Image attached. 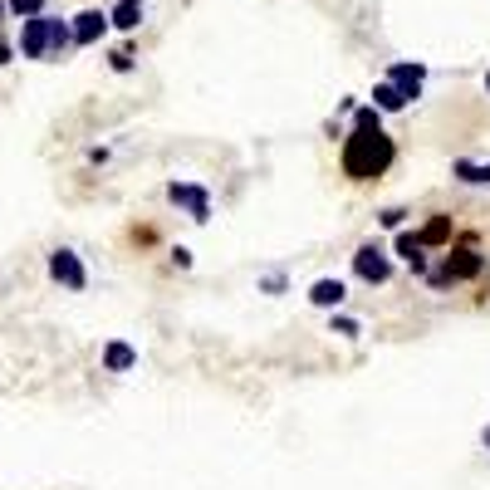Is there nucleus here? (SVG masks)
<instances>
[{"instance_id":"nucleus-7","label":"nucleus","mask_w":490,"mask_h":490,"mask_svg":"<svg viewBox=\"0 0 490 490\" xmlns=\"http://www.w3.org/2000/svg\"><path fill=\"white\" fill-rule=\"evenodd\" d=\"M108 34V11H79L74 20H69V40H74V50H88V44H98Z\"/></svg>"},{"instance_id":"nucleus-11","label":"nucleus","mask_w":490,"mask_h":490,"mask_svg":"<svg viewBox=\"0 0 490 490\" xmlns=\"http://www.w3.org/2000/svg\"><path fill=\"white\" fill-rule=\"evenodd\" d=\"M343 299H348V285H343V279H314V285H310V304H314V310L333 314Z\"/></svg>"},{"instance_id":"nucleus-2","label":"nucleus","mask_w":490,"mask_h":490,"mask_svg":"<svg viewBox=\"0 0 490 490\" xmlns=\"http://www.w3.org/2000/svg\"><path fill=\"white\" fill-rule=\"evenodd\" d=\"M480 270H486V256H476V250H456V256L441 260V270H426V285L432 289H451V285H466V279H476Z\"/></svg>"},{"instance_id":"nucleus-1","label":"nucleus","mask_w":490,"mask_h":490,"mask_svg":"<svg viewBox=\"0 0 490 490\" xmlns=\"http://www.w3.org/2000/svg\"><path fill=\"white\" fill-rule=\"evenodd\" d=\"M339 162L348 181H378L397 162V142L387 138V128H348Z\"/></svg>"},{"instance_id":"nucleus-14","label":"nucleus","mask_w":490,"mask_h":490,"mask_svg":"<svg viewBox=\"0 0 490 490\" xmlns=\"http://www.w3.org/2000/svg\"><path fill=\"white\" fill-rule=\"evenodd\" d=\"M451 231H456V226H451V216H432V221H426L422 231H417V241H422L426 250H432V245H447V241H451Z\"/></svg>"},{"instance_id":"nucleus-20","label":"nucleus","mask_w":490,"mask_h":490,"mask_svg":"<svg viewBox=\"0 0 490 490\" xmlns=\"http://www.w3.org/2000/svg\"><path fill=\"white\" fill-rule=\"evenodd\" d=\"M260 289H265V295H285V289H289V279L279 275V270H270V275H260Z\"/></svg>"},{"instance_id":"nucleus-10","label":"nucleus","mask_w":490,"mask_h":490,"mask_svg":"<svg viewBox=\"0 0 490 490\" xmlns=\"http://www.w3.org/2000/svg\"><path fill=\"white\" fill-rule=\"evenodd\" d=\"M393 250L407 260V270H412V275H426V270H432V265H426V260H432V256H426V245L417 241V231H397Z\"/></svg>"},{"instance_id":"nucleus-22","label":"nucleus","mask_w":490,"mask_h":490,"mask_svg":"<svg viewBox=\"0 0 490 490\" xmlns=\"http://www.w3.org/2000/svg\"><path fill=\"white\" fill-rule=\"evenodd\" d=\"M172 265H177V270H192V250H187V245H177V250H172Z\"/></svg>"},{"instance_id":"nucleus-6","label":"nucleus","mask_w":490,"mask_h":490,"mask_svg":"<svg viewBox=\"0 0 490 490\" xmlns=\"http://www.w3.org/2000/svg\"><path fill=\"white\" fill-rule=\"evenodd\" d=\"M50 30H54L50 11L20 20V54H25V59H50Z\"/></svg>"},{"instance_id":"nucleus-16","label":"nucleus","mask_w":490,"mask_h":490,"mask_svg":"<svg viewBox=\"0 0 490 490\" xmlns=\"http://www.w3.org/2000/svg\"><path fill=\"white\" fill-rule=\"evenodd\" d=\"M69 50H74V40H69V20H59V15H54V30H50V59H65Z\"/></svg>"},{"instance_id":"nucleus-26","label":"nucleus","mask_w":490,"mask_h":490,"mask_svg":"<svg viewBox=\"0 0 490 490\" xmlns=\"http://www.w3.org/2000/svg\"><path fill=\"white\" fill-rule=\"evenodd\" d=\"M486 88H490V74H486Z\"/></svg>"},{"instance_id":"nucleus-24","label":"nucleus","mask_w":490,"mask_h":490,"mask_svg":"<svg viewBox=\"0 0 490 490\" xmlns=\"http://www.w3.org/2000/svg\"><path fill=\"white\" fill-rule=\"evenodd\" d=\"M480 447H486V451H490V422H486V426H480Z\"/></svg>"},{"instance_id":"nucleus-9","label":"nucleus","mask_w":490,"mask_h":490,"mask_svg":"<svg viewBox=\"0 0 490 490\" xmlns=\"http://www.w3.org/2000/svg\"><path fill=\"white\" fill-rule=\"evenodd\" d=\"M138 368V348L128 339H108L103 343V373H133Z\"/></svg>"},{"instance_id":"nucleus-13","label":"nucleus","mask_w":490,"mask_h":490,"mask_svg":"<svg viewBox=\"0 0 490 490\" xmlns=\"http://www.w3.org/2000/svg\"><path fill=\"white\" fill-rule=\"evenodd\" d=\"M108 25H113V30H123V34H133L142 25V0H118L113 11H108Z\"/></svg>"},{"instance_id":"nucleus-19","label":"nucleus","mask_w":490,"mask_h":490,"mask_svg":"<svg viewBox=\"0 0 490 490\" xmlns=\"http://www.w3.org/2000/svg\"><path fill=\"white\" fill-rule=\"evenodd\" d=\"M402 221H407L402 206H387V211H378V226H387V231H402Z\"/></svg>"},{"instance_id":"nucleus-23","label":"nucleus","mask_w":490,"mask_h":490,"mask_svg":"<svg viewBox=\"0 0 490 490\" xmlns=\"http://www.w3.org/2000/svg\"><path fill=\"white\" fill-rule=\"evenodd\" d=\"M11 59H15V44L5 40V34H0V65H11Z\"/></svg>"},{"instance_id":"nucleus-15","label":"nucleus","mask_w":490,"mask_h":490,"mask_svg":"<svg viewBox=\"0 0 490 490\" xmlns=\"http://www.w3.org/2000/svg\"><path fill=\"white\" fill-rule=\"evenodd\" d=\"M373 108H378V113H402L407 98H402V94H397V88L383 79V84H373Z\"/></svg>"},{"instance_id":"nucleus-3","label":"nucleus","mask_w":490,"mask_h":490,"mask_svg":"<svg viewBox=\"0 0 490 490\" xmlns=\"http://www.w3.org/2000/svg\"><path fill=\"white\" fill-rule=\"evenodd\" d=\"M353 275H358L363 285H387V279H393V256H387L378 241L358 245V250H353Z\"/></svg>"},{"instance_id":"nucleus-5","label":"nucleus","mask_w":490,"mask_h":490,"mask_svg":"<svg viewBox=\"0 0 490 490\" xmlns=\"http://www.w3.org/2000/svg\"><path fill=\"white\" fill-rule=\"evenodd\" d=\"M167 202L181 206V211L192 216L196 226L211 221V192H206V187H196V181H167Z\"/></svg>"},{"instance_id":"nucleus-4","label":"nucleus","mask_w":490,"mask_h":490,"mask_svg":"<svg viewBox=\"0 0 490 490\" xmlns=\"http://www.w3.org/2000/svg\"><path fill=\"white\" fill-rule=\"evenodd\" d=\"M50 275H54V285L74 289V295H84V289H88V270H84V260H79V250H69V245L50 250Z\"/></svg>"},{"instance_id":"nucleus-8","label":"nucleus","mask_w":490,"mask_h":490,"mask_svg":"<svg viewBox=\"0 0 490 490\" xmlns=\"http://www.w3.org/2000/svg\"><path fill=\"white\" fill-rule=\"evenodd\" d=\"M387 84H393L407 103H417V98H422V84H426V65H407V59H397V65L387 69Z\"/></svg>"},{"instance_id":"nucleus-12","label":"nucleus","mask_w":490,"mask_h":490,"mask_svg":"<svg viewBox=\"0 0 490 490\" xmlns=\"http://www.w3.org/2000/svg\"><path fill=\"white\" fill-rule=\"evenodd\" d=\"M451 177L461 187H490V162H471V157H456L451 162Z\"/></svg>"},{"instance_id":"nucleus-17","label":"nucleus","mask_w":490,"mask_h":490,"mask_svg":"<svg viewBox=\"0 0 490 490\" xmlns=\"http://www.w3.org/2000/svg\"><path fill=\"white\" fill-rule=\"evenodd\" d=\"M44 5H50V0H5V15L30 20V15H44Z\"/></svg>"},{"instance_id":"nucleus-25","label":"nucleus","mask_w":490,"mask_h":490,"mask_svg":"<svg viewBox=\"0 0 490 490\" xmlns=\"http://www.w3.org/2000/svg\"><path fill=\"white\" fill-rule=\"evenodd\" d=\"M0 25H5V0H0Z\"/></svg>"},{"instance_id":"nucleus-21","label":"nucleus","mask_w":490,"mask_h":490,"mask_svg":"<svg viewBox=\"0 0 490 490\" xmlns=\"http://www.w3.org/2000/svg\"><path fill=\"white\" fill-rule=\"evenodd\" d=\"M133 65H138L133 50H113V69H118V74H133Z\"/></svg>"},{"instance_id":"nucleus-18","label":"nucleus","mask_w":490,"mask_h":490,"mask_svg":"<svg viewBox=\"0 0 490 490\" xmlns=\"http://www.w3.org/2000/svg\"><path fill=\"white\" fill-rule=\"evenodd\" d=\"M329 333H339V339H358L363 324L353 319V314H329Z\"/></svg>"}]
</instances>
